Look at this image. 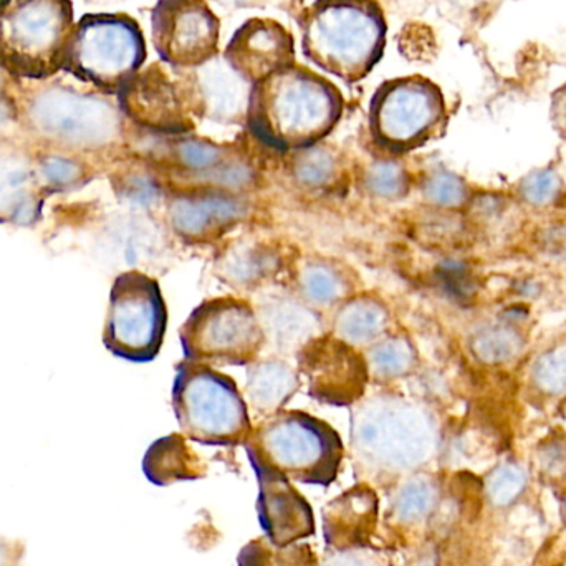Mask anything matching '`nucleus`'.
Wrapping results in <instances>:
<instances>
[{
    "label": "nucleus",
    "instance_id": "nucleus-1",
    "mask_svg": "<svg viewBox=\"0 0 566 566\" xmlns=\"http://www.w3.org/2000/svg\"><path fill=\"white\" fill-rule=\"evenodd\" d=\"M441 424L424 402L389 389L349 406V449L356 469L379 481L424 471L441 451Z\"/></svg>",
    "mask_w": 566,
    "mask_h": 566
},
{
    "label": "nucleus",
    "instance_id": "nucleus-2",
    "mask_svg": "<svg viewBox=\"0 0 566 566\" xmlns=\"http://www.w3.org/2000/svg\"><path fill=\"white\" fill-rule=\"evenodd\" d=\"M342 93L305 66H286L252 86L248 126L258 142L293 153L322 143L343 115Z\"/></svg>",
    "mask_w": 566,
    "mask_h": 566
},
{
    "label": "nucleus",
    "instance_id": "nucleus-3",
    "mask_svg": "<svg viewBox=\"0 0 566 566\" xmlns=\"http://www.w3.org/2000/svg\"><path fill=\"white\" fill-rule=\"evenodd\" d=\"M298 25L306 60L346 83L365 80L385 53L388 25L376 0H315Z\"/></svg>",
    "mask_w": 566,
    "mask_h": 566
},
{
    "label": "nucleus",
    "instance_id": "nucleus-4",
    "mask_svg": "<svg viewBox=\"0 0 566 566\" xmlns=\"http://www.w3.org/2000/svg\"><path fill=\"white\" fill-rule=\"evenodd\" d=\"M244 448L254 471L310 485L332 484L345 454L338 432L328 422L285 409L254 426Z\"/></svg>",
    "mask_w": 566,
    "mask_h": 566
},
{
    "label": "nucleus",
    "instance_id": "nucleus-5",
    "mask_svg": "<svg viewBox=\"0 0 566 566\" xmlns=\"http://www.w3.org/2000/svg\"><path fill=\"white\" fill-rule=\"evenodd\" d=\"M172 409L182 436L199 444L244 446L254 429L234 379L186 359L176 366Z\"/></svg>",
    "mask_w": 566,
    "mask_h": 566
},
{
    "label": "nucleus",
    "instance_id": "nucleus-6",
    "mask_svg": "<svg viewBox=\"0 0 566 566\" xmlns=\"http://www.w3.org/2000/svg\"><path fill=\"white\" fill-rule=\"evenodd\" d=\"M72 17L69 0H10L0 10V66L30 78L62 69Z\"/></svg>",
    "mask_w": 566,
    "mask_h": 566
},
{
    "label": "nucleus",
    "instance_id": "nucleus-7",
    "mask_svg": "<svg viewBox=\"0 0 566 566\" xmlns=\"http://www.w3.org/2000/svg\"><path fill=\"white\" fill-rule=\"evenodd\" d=\"M186 361L248 366L265 349L264 333L251 300L216 296L199 303L179 329Z\"/></svg>",
    "mask_w": 566,
    "mask_h": 566
},
{
    "label": "nucleus",
    "instance_id": "nucleus-8",
    "mask_svg": "<svg viewBox=\"0 0 566 566\" xmlns=\"http://www.w3.org/2000/svg\"><path fill=\"white\" fill-rule=\"evenodd\" d=\"M146 60V43L138 23L128 15H88L73 27L62 69L118 93Z\"/></svg>",
    "mask_w": 566,
    "mask_h": 566
},
{
    "label": "nucleus",
    "instance_id": "nucleus-9",
    "mask_svg": "<svg viewBox=\"0 0 566 566\" xmlns=\"http://www.w3.org/2000/svg\"><path fill=\"white\" fill-rule=\"evenodd\" d=\"M446 123L441 88L424 76L382 83L369 103V133L382 151L405 155L438 135Z\"/></svg>",
    "mask_w": 566,
    "mask_h": 566
},
{
    "label": "nucleus",
    "instance_id": "nucleus-10",
    "mask_svg": "<svg viewBox=\"0 0 566 566\" xmlns=\"http://www.w3.org/2000/svg\"><path fill=\"white\" fill-rule=\"evenodd\" d=\"M168 306L161 286L142 271H126L113 282L103 345L132 363H149L161 352Z\"/></svg>",
    "mask_w": 566,
    "mask_h": 566
},
{
    "label": "nucleus",
    "instance_id": "nucleus-11",
    "mask_svg": "<svg viewBox=\"0 0 566 566\" xmlns=\"http://www.w3.org/2000/svg\"><path fill=\"white\" fill-rule=\"evenodd\" d=\"M153 45L176 70H191L219 53L221 20L206 0H158L151 12Z\"/></svg>",
    "mask_w": 566,
    "mask_h": 566
},
{
    "label": "nucleus",
    "instance_id": "nucleus-12",
    "mask_svg": "<svg viewBox=\"0 0 566 566\" xmlns=\"http://www.w3.org/2000/svg\"><path fill=\"white\" fill-rule=\"evenodd\" d=\"M295 363L306 379L308 395L322 405L349 408L366 395L369 375L361 349L352 348L328 332L313 339Z\"/></svg>",
    "mask_w": 566,
    "mask_h": 566
},
{
    "label": "nucleus",
    "instance_id": "nucleus-13",
    "mask_svg": "<svg viewBox=\"0 0 566 566\" xmlns=\"http://www.w3.org/2000/svg\"><path fill=\"white\" fill-rule=\"evenodd\" d=\"M118 96L123 112L143 128L165 135H188L195 128L178 70L171 75L159 63L139 70Z\"/></svg>",
    "mask_w": 566,
    "mask_h": 566
},
{
    "label": "nucleus",
    "instance_id": "nucleus-14",
    "mask_svg": "<svg viewBox=\"0 0 566 566\" xmlns=\"http://www.w3.org/2000/svg\"><path fill=\"white\" fill-rule=\"evenodd\" d=\"M252 296L251 303L264 333L265 349L271 355L295 359L313 339L325 335L322 313L303 302L295 290L272 283Z\"/></svg>",
    "mask_w": 566,
    "mask_h": 566
},
{
    "label": "nucleus",
    "instance_id": "nucleus-15",
    "mask_svg": "<svg viewBox=\"0 0 566 566\" xmlns=\"http://www.w3.org/2000/svg\"><path fill=\"white\" fill-rule=\"evenodd\" d=\"M248 199L242 192L222 189H186L166 206L171 231L191 244L218 241L248 218Z\"/></svg>",
    "mask_w": 566,
    "mask_h": 566
},
{
    "label": "nucleus",
    "instance_id": "nucleus-16",
    "mask_svg": "<svg viewBox=\"0 0 566 566\" xmlns=\"http://www.w3.org/2000/svg\"><path fill=\"white\" fill-rule=\"evenodd\" d=\"M178 72L192 115L219 125H245L254 85L242 78L224 56Z\"/></svg>",
    "mask_w": 566,
    "mask_h": 566
},
{
    "label": "nucleus",
    "instance_id": "nucleus-17",
    "mask_svg": "<svg viewBox=\"0 0 566 566\" xmlns=\"http://www.w3.org/2000/svg\"><path fill=\"white\" fill-rule=\"evenodd\" d=\"M222 56L242 78L255 85L295 65V40L277 20L258 17L235 30Z\"/></svg>",
    "mask_w": 566,
    "mask_h": 566
},
{
    "label": "nucleus",
    "instance_id": "nucleus-18",
    "mask_svg": "<svg viewBox=\"0 0 566 566\" xmlns=\"http://www.w3.org/2000/svg\"><path fill=\"white\" fill-rule=\"evenodd\" d=\"M255 474L261 488L259 522L265 537L275 545H292L313 535L315 522L312 509L292 482L271 472L255 471Z\"/></svg>",
    "mask_w": 566,
    "mask_h": 566
},
{
    "label": "nucleus",
    "instance_id": "nucleus-19",
    "mask_svg": "<svg viewBox=\"0 0 566 566\" xmlns=\"http://www.w3.org/2000/svg\"><path fill=\"white\" fill-rule=\"evenodd\" d=\"M281 265L277 249L254 239H241L226 245L216 258L214 274L238 292L255 293L272 285Z\"/></svg>",
    "mask_w": 566,
    "mask_h": 566
},
{
    "label": "nucleus",
    "instance_id": "nucleus-20",
    "mask_svg": "<svg viewBox=\"0 0 566 566\" xmlns=\"http://www.w3.org/2000/svg\"><path fill=\"white\" fill-rule=\"evenodd\" d=\"M300 386L302 375L295 359L279 355L259 356L248 365L242 395L249 411L264 419L282 411L286 402L298 392Z\"/></svg>",
    "mask_w": 566,
    "mask_h": 566
},
{
    "label": "nucleus",
    "instance_id": "nucleus-21",
    "mask_svg": "<svg viewBox=\"0 0 566 566\" xmlns=\"http://www.w3.org/2000/svg\"><path fill=\"white\" fill-rule=\"evenodd\" d=\"M391 328V310L375 293H355L333 310L328 333L356 349L375 345Z\"/></svg>",
    "mask_w": 566,
    "mask_h": 566
},
{
    "label": "nucleus",
    "instance_id": "nucleus-22",
    "mask_svg": "<svg viewBox=\"0 0 566 566\" xmlns=\"http://www.w3.org/2000/svg\"><path fill=\"white\" fill-rule=\"evenodd\" d=\"M293 281L296 295L319 313L333 312L356 290L349 269L328 258L303 259Z\"/></svg>",
    "mask_w": 566,
    "mask_h": 566
},
{
    "label": "nucleus",
    "instance_id": "nucleus-23",
    "mask_svg": "<svg viewBox=\"0 0 566 566\" xmlns=\"http://www.w3.org/2000/svg\"><path fill=\"white\" fill-rule=\"evenodd\" d=\"M378 515V499L369 488H355L326 507L325 535L329 545L348 548L365 541Z\"/></svg>",
    "mask_w": 566,
    "mask_h": 566
},
{
    "label": "nucleus",
    "instance_id": "nucleus-24",
    "mask_svg": "<svg viewBox=\"0 0 566 566\" xmlns=\"http://www.w3.org/2000/svg\"><path fill=\"white\" fill-rule=\"evenodd\" d=\"M146 478L156 485L201 478V461L188 446L185 436L171 434L159 439L143 459Z\"/></svg>",
    "mask_w": 566,
    "mask_h": 566
},
{
    "label": "nucleus",
    "instance_id": "nucleus-25",
    "mask_svg": "<svg viewBox=\"0 0 566 566\" xmlns=\"http://www.w3.org/2000/svg\"><path fill=\"white\" fill-rule=\"evenodd\" d=\"M369 381L391 385L411 375L418 365V352L411 338L401 333H388L381 339L363 349Z\"/></svg>",
    "mask_w": 566,
    "mask_h": 566
},
{
    "label": "nucleus",
    "instance_id": "nucleus-26",
    "mask_svg": "<svg viewBox=\"0 0 566 566\" xmlns=\"http://www.w3.org/2000/svg\"><path fill=\"white\" fill-rule=\"evenodd\" d=\"M441 502V488L431 475H409L392 494L389 514L402 525H418L434 515Z\"/></svg>",
    "mask_w": 566,
    "mask_h": 566
},
{
    "label": "nucleus",
    "instance_id": "nucleus-27",
    "mask_svg": "<svg viewBox=\"0 0 566 566\" xmlns=\"http://www.w3.org/2000/svg\"><path fill=\"white\" fill-rule=\"evenodd\" d=\"M531 474L517 461L499 462L485 474L482 494L489 507L494 511H509L514 507L528 489Z\"/></svg>",
    "mask_w": 566,
    "mask_h": 566
},
{
    "label": "nucleus",
    "instance_id": "nucleus-28",
    "mask_svg": "<svg viewBox=\"0 0 566 566\" xmlns=\"http://www.w3.org/2000/svg\"><path fill=\"white\" fill-rule=\"evenodd\" d=\"M290 171L293 179L303 188H328L339 172L338 156L329 146L318 145L293 151Z\"/></svg>",
    "mask_w": 566,
    "mask_h": 566
},
{
    "label": "nucleus",
    "instance_id": "nucleus-29",
    "mask_svg": "<svg viewBox=\"0 0 566 566\" xmlns=\"http://www.w3.org/2000/svg\"><path fill=\"white\" fill-rule=\"evenodd\" d=\"M241 566H316L306 545H275L268 537L252 542L241 552Z\"/></svg>",
    "mask_w": 566,
    "mask_h": 566
},
{
    "label": "nucleus",
    "instance_id": "nucleus-30",
    "mask_svg": "<svg viewBox=\"0 0 566 566\" xmlns=\"http://www.w3.org/2000/svg\"><path fill=\"white\" fill-rule=\"evenodd\" d=\"M409 175L396 159H379L366 168L363 186L373 198L381 201H398L409 191Z\"/></svg>",
    "mask_w": 566,
    "mask_h": 566
},
{
    "label": "nucleus",
    "instance_id": "nucleus-31",
    "mask_svg": "<svg viewBox=\"0 0 566 566\" xmlns=\"http://www.w3.org/2000/svg\"><path fill=\"white\" fill-rule=\"evenodd\" d=\"M534 468L542 484L554 491H566V436L552 434L541 441L534 452Z\"/></svg>",
    "mask_w": 566,
    "mask_h": 566
},
{
    "label": "nucleus",
    "instance_id": "nucleus-32",
    "mask_svg": "<svg viewBox=\"0 0 566 566\" xmlns=\"http://www.w3.org/2000/svg\"><path fill=\"white\" fill-rule=\"evenodd\" d=\"M474 353L478 358L491 365L514 358L522 348V338L511 326H491L474 338Z\"/></svg>",
    "mask_w": 566,
    "mask_h": 566
},
{
    "label": "nucleus",
    "instance_id": "nucleus-33",
    "mask_svg": "<svg viewBox=\"0 0 566 566\" xmlns=\"http://www.w3.org/2000/svg\"><path fill=\"white\" fill-rule=\"evenodd\" d=\"M422 195L429 205L441 209L461 208L468 201V188L459 176L449 171L431 172L422 182Z\"/></svg>",
    "mask_w": 566,
    "mask_h": 566
},
{
    "label": "nucleus",
    "instance_id": "nucleus-34",
    "mask_svg": "<svg viewBox=\"0 0 566 566\" xmlns=\"http://www.w3.org/2000/svg\"><path fill=\"white\" fill-rule=\"evenodd\" d=\"M535 386L545 395H560L566 389V349L557 348L544 353L535 363Z\"/></svg>",
    "mask_w": 566,
    "mask_h": 566
},
{
    "label": "nucleus",
    "instance_id": "nucleus-35",
    "mask_svg": "<svg viewBox=\"0 0 566 566\" xmlns=\"http://www.w3.org/2000/svg\"><path fill=\"white\" fill-rule=\"evenodd\" d=\"M562 192V179L551 169L532 172L522 182V195L532 206H548Z\"/></svg>",
    "mask_w": 566,
    "mask_h": 566
},
{
    "label": "nucleus",
    "instance_id": "nucleus-36",
    "mask_svg": "<svg viewBox=\"0 0 566 566\" xmlns=\"http://www.w3.org/2000/svg\"><path fill=\"white\" fill-rule=\"evenodd\" d=\"M23 181L25 176L22 171H13L9 166L0 165V211L15 205Z\"/></svg>",
    "mask_w": 566,
    "mask_h": 566
},
{
    "label": "nucleus",
    "instance_id": "nucleus-37",
    "mask_svg": "<svg viewBox=\"0 0 566 566\" xmlns=\"http://www.w3.org/2000/svg\"><path fill=\"white\" fill-rule=\"evenodd\" d=\"M27 547L22 541L0 535V566H22Z\"/></svg>",
    "mask_w": 566,
    "mask_h": 566
},
{
    "label": "nucleus",
    "instance_id": "nucleus-38",
    "mask_svg": "<svg viewBox=\"0 0 566 566\" xmlns=\"http://www.w3.org/2000/svg\"><path fill=\"white\" fill-rule=\"evenodd\" d=\"M551 119L557 135L566 142V83L552 93Z\"/></svg>",
    "mask_w": 566,
    "mask_h": 566
},
{
    "label": "nucleus",
    "instance_id": "nucleus-39",
    "mask_svg": "<svg viewBox=\"0 0 566 566\" xmlns=\"http://www.w3.org/2000/svg\"><path fill=\"white\" fill-rule=\"evenodd\" d=\"M325 566H376L368 557H363L359 552H342L329 558Z\"/></svg>",
    "mask_w": 566,
    "mask_h": 566
},
{
    "label": "nucleus",
    "instance_id": "nucleus-40",
    "mask_svg": "<svg viewBox=\"0 0 566 566\" xmlns=\"http://www.w3.org/2000/svg\"><path fill=\"white\" fill-rule=\"evenodd\" d=\"M60 163V171L59 168H56L55 161L50 163V165H46V176H49V179H52L53 182H69L73 181L76 176V169L73 168V166H69V163L65 161H59Z\"/></svg>",
    "mask_w": 566,
    "mask_h": 566
},
{
    "label": "nucleus",
    "instance_id": "nucleus-41",
    "mask_svg": "<svg viewBox=\"0 0 566 566\" xmlns=\"http://www.w3.org/2000/svg\"><path fill=\"white\" fill-rule=\"evenodd\" d=\"M459 12L474 13L494 6L499 0H448Z\"/></svg>",
    "mask_w": 566,
    "mask_h": 566
},
{
    "label": "nucleus",
    "instance_id": "nucleus-42",
    "mask_svg": "<svg viewBox=\"0 0 566 566\" xmlns=\"http://www.w3.org/2000/svg\"><path fill=\"white\" fill-rule=\"evenodd\" d=\"M224 7H231V9H242V7H255L261 6L264 0H216Z\"/></svg>",
    "mask_w": 566,
    "mask_h": 566
},
{
    "label": "nucleus",
    "instance_id": "nucleus-43",
    "mask_svg": "<svg viewBox=\"0 0 566 566\" xmlns=\"http://www.w3.org/2000/svg\"><path fill=\"white\" fill-rule=\"evenodd\" d=\"M562 502V517H564V521L566 522V491L564 494L560 495Z\"/></svg>",
    "mask_w": 566,
    "mask_h": 566
},
{
    "label": "nucleus",
    "instance_id": "nucleus-44",
    "mask_svg": "<svg viewBox=\"0 0 566 566\" xmlns=\"http://www.w3.org/2000/svg\"><path fill=\"white\" fill-rule=\"evenodd\" d=\"M9 2H10V0H0V10H2L3 7H6L7 3H9Z\"/></svg>",
    "mask_w": 566,
    "mask_h": 566
}]
</instances>
